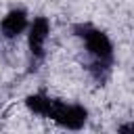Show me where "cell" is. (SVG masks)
Instances as JSON below:
<instances>
[{
    "label": "cell",
    "instance_id": "cell-1",
    "mask_svg": "<svg viewBox=\"0 0 134 134\" xmlns=\"http://www.w3.org/2000/svg\"><path fill=\"white\" fill-rule=\"evenodd\" d=\"M46 117H50L52 121H57L59 126H63L67 130H80V128H84V124L88 119V111L82 105L63 103V100L52 98Z\"/></svg>",
    "mask_w": 134,
    "mask_h": 134
},
{
    "label": "cell",
    "instance_id": "cell-2",
    "mask_svg": "<svg viewBox=\"0 0 134 134\" xmlns=\"http://www.w3.org/2000/svg\"><path fill=\"white\" fill-rule=\"evenodd\" d=\"M80 29H82L80 36L84 38L88 52H90L98 63H109V61L113 59V44H111L109 36H107L105 31H100V29L90 27V25H84V27H80Z\"/></svg>",
    "mask_w": 134,
    "mask_h": 134
},
{
    "label": "cell",
    "instance_id": "cell-3",
    "mask_svg": "<svg viewBox=\"0 0 134 134\" xmlns=\"http://www.w3.org/2000/svg\"><path fill=\"white\" fill-rule=\"evenodd\" d=\"M50 34V23L46 17H36L29 25V36H27V44H29V52L34 59H42L44 57V46Z\"/></svg>",
    "mask_w": 134,
    "mask_h": 134
},
{
    "label": "cell",
    "instance_id": "cell-4",
    "mask_svg": "<svg viewBox=\"0 0 134 134\" xmlns=\"http://www.w3.org/2000/svg\"><path fill=\"white\" fill-rule=\"evenodd\" d=\"M0 29L4 38H17L27 29V13L23 8H13L8 10L2 21H0Z\"/></svg>",
    "mask_w": 134,
    "mask_h": 134
},
{
    "label": "cell",
    "instance_id": "cell-5",
    "mask_svg": "<svg viewBox=\"0 0 134 134\" xmlns=\"http://www.w3.org/2000/svg\"><path fill=\"white\" fill-rule=\"evenodd\" d=\"M50 100L52 98H48L46 94H29L27 98H25V105H27V109L31 111V113H36V115H42V117H46L48 115V109H50Z\"/></svg>",
    "mask_w": 134,
    "mask_h": 134
}]
</instances>
